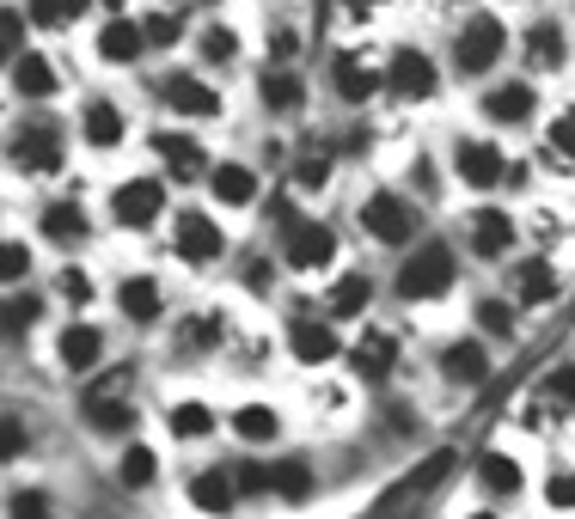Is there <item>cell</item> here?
<instances>
[{"instance_id":"4","label":"cell","mask_w":575,"mask_h":519,"mask_svg":"<svg viewBox=\"0 0 575 519\" xmlns=\"http://www.w3.org/2000/svg\"><path fill=\"white\" fill-rule=\"evenodd\" d=\"M453 74L466 80H490L508 61V19L490 13V7H478V13H466L459 25H453Z\"/></svg>"},{"instance_id":"27","label":"cell","mask_w":575,"mask_h":519,"mask_svg":"<svg viewBox=\"0 0 575 519\" xmlns=\"http://www.w3.org/2000/svg\"><path fill=\"white\" fill-rule=\"evenodd\" d=\"M307 74H300L295 61H269L264 74H257V105L269 110V117H300L307 110Z\"/></svg>"},{"instance_id":"13","label":"cell","mask_w":575,"mask_h":519,"mask_svg":"<svg viewBox=\"0 0 575 519\" xmlns=\"http://www.w3.org/2000/svg\"><path fill=\"white\" fill-rule=\"evenodd\" d=\"M508 293L527 312H544V305L563 300V269L558 257H544V251H527V257H508Z\"/></svg>"},{"instance_id":"3","label":"cell","mask_w":575,"mask_h":519,"mask_svg":"<svg viewBox=\"0 0 575 519\" xmlns=\"http://www.w3.org/2000/svg\"><path fill=\"white\" fill-rule=\"evenodd\" d=\"M356 227L368 232L380 251H410V244L422 239V208H417V196L380 183V190H368V196L356 202Z\"/></svg>"},{"instance_id":"54","label":"cell","mask_w":575,"mask_h":519,"mask_svg":"<svg viewBox=\"0 0 575 519\" xmlns=\"http://www.w3.org/2000/svg\"><path fill=\"white\" fill-rule=\"evenodd\" d=\"M98 7H105V13H123V7H129V0H98Z\"/></svg>"},{"instance_id":"37","label":"cell","mask_w":575,"mask_h":519,"mask_svg":"<svg viewBox=\"0 0 575 519\" xmlns=\"http://www.w3.org/2000/svg\"><path fill=\"white\" fill-rule=\"evenodd\" d=\"M171 336H178V354H184V361H203V354L220 349V336H227V318H220V312H196V318H184Z\"/></svg>"},{"instance_id":"38","label":"cell","mask_w":575,"mask_h":519,"mask_svg":"<svg viewBox=\"0 0 575 519\" xmlns=\"http://www.w3.org/2000/svg\"><path fill=\"white\" fill-rule=\"evenodd\" d=\"M539 159H544V166H551V171H575V105H563L558 117L544 122Z\"/></svg>"},{"instance_id":"24","label":"cell","mask_w":575,"mask_h":519,"mask_svg":"<svg viewBox=\"0 0 575 519\" xmlns=\"http://www.w3.org/2000/svg\"><path fill=\"white\" fill-rule=\"evenodd\" d=\"M147 25L141 19H129V13H110L105 25H98V37H93V56L105 61V68H141L147 61Z\"/></svg>"},{"instance_id":"35","label":"cell","mask_w":575,"mask_h":519,"mask_svg":"<svg viewBox=\"0 0 575 519\" xmlns=\"http://www.w3.org/2000/svg\"><path fill=\"white\" fill-rule=\"evenodd\" d=\"M269 476H276V502L281 507H312V495H319V471H312V458H276Z\"/></svg>"},{"instance_id":"14","label":"cell","mask_w":575,"mask_h":519,"mask_svg":"<svg viewBox=\"0 0 575 519\" xmlns=\"http://www.w3.org/2000/svg\"><path fill=\"white\" fill-rule=\"evenodd\" d=\"M478 117L490 122V129H527V122L539 117V86H532V80H490V86L478 92Z\"/></svg>"},{"instance_id":"29","label":"cell","mask_w":575,"mask_h":519,"mask_svg":"<svg viewBox=\"0 0 575 519\" xmlns=\"http://www.w3.org/2000/svg\"><path fill=\"white\" fill-rule=\"evenodd\" d=\"M520 56H527L532 74H563L570 68V31H563V19H532L520 31Z\"/></svg>"},{"instance_id":"1","label":"cell","mask_w":575,"mask_h":519,"mask_svg":"<svg viewBox=\"0 0 575 519\" xmlns=\"http://www.w3.org/2000/svg\"><path fill=\"white\" fill-rule=\"evenodd\" d=\"M7 166L19 178H62L68 171V129L44 105H25V117H13V129H7Z\"/></svg>"},{"instance_id":"8","label":"cell","mask_w":575,"mask_h":519,"mask_svg":"<svg viewBox=\"0 0 575 519\" xmlns=\"http://www.w3.org/2000/svg\"><path fill=\"white\" fill-rule=\"evenodd\" d=\"M435 92H441V61L422 44H392L386 98H398V105H435Z\"/></svg>"},{"instance_id":"2","label":"cell","mask_w":575,"mask_h":519,"mask_svg":"<svg viewBox=\"0 0 575 519\" xmlns=\"http://www.w3.org/2000/svg\"><path fill=\"white\" fill-rule=\"evenodd\" d=\"M459 288V251L447 239H417L398 257V275H392V293L405 305H435Z\"/></svg>"},{"instance_id":"17","label":"cell","mask_w":575,"mask_h":519,"mask_svg":"<svg viewBox=\"0 0 575 519\" xmlns=\"http://www.w3.org/2000/svg\"><path fill=\"white\" fill-rule=\"evenodd\" d=\"M331 92H337L349 110H368L373 98H386V68H373L361 49H337V56H331Z\"/></svg>"},{"instance_id":"40","label":"cell","mask_w":575,"mask_h":519,"mask_svg":"<svg viewBox=\"0 0 575 519\" xmlns=\"http://www.w3.org/2000/svg\"><path fill=\"white\" fill-rule=\"evenodd\" d=\"M331 171H337L331 147H300L295 159H288V183H295L300 196H319V190L331 183Z\"/></svg>"},{"instance_id":"32","label":"cell","mask_w":575,"mask_h":519,"mask_svg":"<svg viewBox=\"0 0 575 519\" xmlns=\"http://www.w3.org/2000/svg\"><path fill=\"white\" fill-rule=\"evenodd\" d=\"M227 427H233L239 446H269V440H281V410L264 403V397H245V403L227 415Z\"/></svg>"},{"instance_id":"20","label":"cell","mask_w":575,"mask_h":519,"mask_svg":"<svg viewBox=\"0 0 575 519\" xmlns=\"http://www.w3.org/2000/svg\"><path fill=\"white\" fill-rule=\"evenodd\" d=\"M147 147H154V159L166 166L171 183H203L208 166H215V159H208V147L190 135V129H154V141H147Z\"/></svg>"},{"instance_id":"23","label":"cell","mask_w":575,"mask_h":519,"mask_svg":"<svg viewBox=\"0 0 575 519\" xmlns=\"http://www.w3.org/2000/svg\"><path fill=\"white\" fill-rule=\"evenodd\" d=\"M37 232H44V244L80 251V244H93V208L80 196H49L44 208H37Z\"/></svg>"},{"instance_id":"5","label":"cell","mask_w":575,"mask_h":519,"mask_svg":"<svg viewBox=\"0 0 575 519\" xmlns=\"http://www.w3.org/2000/svg\"><path fill=\"white\" fill-rule=\"evenodd\" d=\"M508 147L502 141H490V135H453V147H447V171L459 183H466L471 196H496V190H508Z\"/></svg>"},{"instance_id":"19","label":"cell","mask_w":575,"mask_h":519,"mask_svg":"<svg viewBox=\"0 0 575 519\" xmlns=\"http://www.w3.org/2000/svg\"><path fill=\"white\" fill-rule=\"evenodd\" d=\"M7 92L19 105H49V98H62V68L44 49H19V56H7Z\"/></svg>"},{"instance_id":"11","label":"cell","mask_w":575,"mask_h":519,"mask_svg":"<svg viewBox=\"0 0 575 519\" xmlns=\"http://www.w3.org/2000/svg\"><path fill=\"white\" fill-rule=\"evenodd\" d=\"M514 244H520V220H514L502 202H478L466 214V251L478 263H508Z\"/></svg>"},{"instance_id":"25","label":"cell","mask_w":575,"mask_h":519,"mask_svg":"<svg viewBox=\"0 0 575 519\" xmlns=\"http://www.w3.org/2000/svg\"><path fill=\"white\" fill-rule=\"evenodd\" d=\"M471 483H478V495L483 502H514L520 488H527V464L508 452V446H483L478 452V464H471Z\"/></svg>"},{"instance_id":"36","label":"cell","mask_w":575,"mask_h":519,"mask_svg":"<svg viewBox=\"0 0 575 519\" xmlns=\"http://www.w3.org/2000/svg\"><path fill=\"white\" fill-rule=\"evenodd\" d=\"M373 275H361V269H349V275H337V281H331V293H325V312L331 318H361V312H368L373 305Z\"/></svg>"},{"instance_id":"34","label":"cell","mask_w":575,"mask_h":519,"mask_svg":"<svg viewBox=\"0 0 575 519\" xmlns=\"http://www.w3.org/2000/svg\"><path fill=\"white\" fill-rule=\"evenodd\" d=\"M154 483H159V452L147 440H123V452H117V488L123 495H147Z\"/></svg>"},{"instance_id":"21","label":"cell","mask_w":575,"mask_h":519,"mask_svg":"<svg viewBox=\"0 0 575 519\" xmlns=\"http://www.w3.org/2000/svg\"><path fill=\"white\" fill-rule=\"evenodd\" d=\"M105 354H110V342H105V330H98L93 318H74V324H62V330H56V366H62L68 379L98 373V366H105Z\"/></svg>"},{"instance_id":"10","label":"cell","mask_w":575,"mask_h":519,"mask_svg":"<svg viewBox=\"0 0 575 519\" xmlns=\"http://www.w3.org/2000/svg\"><path fill=\"white\" fill-rule=\"evenodd\" d=\"M276 251H281V269L325 275L331 263H337V227H331V220H312V214H300L295 227L276 239Z\"/></svg>"},{"instance_id":"9","label":"cell","mask_w":575,"mask_h":519,"mask_svg":"<svg viewBox=\"0 0 575 519\" xmlns=\"http://www.w3.org/2000/svg\"><path fill=\"white\" fill-rule=\"evenodd\" d=\"M154 98L171 110V117H184V122H215L220 110H227L220 86L208 74H196V68H166L159 86H154Z\"/></svg>"},{"instance_id":"30","label":"cell","mask_w":575,"mask_h":519,"mask_svg":"<svg viewBox=\"0 0 575 519\" xmlns=\"http://www.w3.org/2000/svg\"><path fill=\"white\" fill-rule=\"evenodd\" d=\"M80 422L93 427L98 440H117V434L129 440L135 434V403H129V391H98L93 385V391L80 397Z\"/></svg>"},{"instance_id":"47","label":"cell","mask_w":575,"mask_h":519,"mask_svg":"<svg viewBox=\"0 0 575 519\" xmlns=\"http://www.w3.org/2000/svg\"><path fill=\"white\" fill-rule=\"evenodd\" d=\"M233 483L245 502H269L276 495V476H269V464H233Z\"/></svg>"},{"instance_id":"18","label":"cell","mask_w":575,"mask_h":519,"mask_svg":"<svg viewBox=\"0 0 575 519\" xmlns=\"http://www.w3.org/2000/svg\"><path fill=\"white\" fill-rule=\"evenodd\" d=\"M343 361L356 366L361 385H386L398 366H405V342H398V330H386V324H373V330H361L356 342H349V354Z\"/></svg>"},{"instance_id":"49","label":"cell","mask_w":575,"mask_h":519,"mask_svg":"<svg viewBox=\"0 0 575 519\" xmlns=\"http://www.w3.org/2000/svg\"><path fill=\"white\" fill-rule=\"evenodd\" d=\"M264 44H269V61H300V31L288 25V19H276V25L264 31Z\"/></svg>"},{"instance_id":"6","label":"cell","mask_w":575,"mask_h":519,"mask_svg":"<svg viewBox=\"0 0 575 519\" xmlns=\"http://www.w3.org/2000/svg\"><path fill=\"white\" fill-rule=\"evenodd\" d=\"M166 244L184 269H215V263L227 257V227L215 220V208H178Z\"/></svg>"},{"instance_id":"44","label":"cell","mask_w":575,"mask_h":519,"mask_svg":"<svg viewBox=\"0 0 575 519\" xmlns=\"http://www.w3.org/2000/svg\"><path fill=\"white\" fill-rule=\"evenodd\" d=\"M141 25H147V44H154V49L184 44V13H178V0H159L154 13L141 19Z\"/></svg>"},{"instance_id":"46","label":"cell","mask_w":575,"mask_h":519,"mask_svg":"<svg viewBox=\"0 0 575 519\" xmlns=\"http://www.w3.org/2000/svg\"><path fill=\"white\" fill-rule=\"evenodd\" d=\"M56 293H62L68 305H93L98 300V281L80 263H62V275H56Z\"/></svg>"},{"instance_id":"15","label":"cell","mask_w":575,"mask_h":519,"mask_svg":"<svg viewBox=\"0 0 575 519\" xmlns=\"http://www.w3.org/2000/svg\"><path fill=\"white\" fill-rule=\"evenodd\" d=\"M281 342H288V354H295L300 366H331V361H343V354H349V342L337 336L331 312H325V318L295 312V318H288V330H281Z\"/></svg>"},{"instance_id":"39","label":"cell","mask_w":575,"mask_h":519,"mask_svg":"<svg viewBox=\"0 0 575 519\" xmlns=\"http://www.w3.org/2000/svg\"><path fill=\"white\" fill-rule=\"evenodd\" d=\"M239 49H245V44H239V31L227 25V19H208V25L196 31V61H203V68H215V74H220V68H233Z\"/></svg>"},{"instance_id":"33","label":"cell","mask_w":575,"mask_h":519,"mask_svg":"<svg viewBox=\"0 0 575 519\" xmlns=\"http://www.w3.org/2000/svg\"><path fill=\"white\" fill-rule=\"evenodd\" d=\"M239 502H245V495H239L233 471L208 464V471H196V476H190V507H196V514H233Z\"/></svg>"},{"instance_id":"53","label":"cell","mask_w":575,"mask_h":519,"mask_svg":"<svg viewBox=\"0 0 575 519\" xmlns=\"http://www.w3.org/2000/svg\"><path fill=\"white\" fill-rule=\"evenodd\" d=\"M0 452H7V458H19V452H32V427L19 422V415H13V410H7V446H0Z\"/></svg>"},{"instance_id":"31","label":"cell","mask_w":575,"mask_h":519,"mask_svg":"<svg viewBox=\"0 0 575 519\" xmlns=\"http://www.w3.org/2000/svg\"><path fill=\"white\" fill-rule=\"evenodd\" d=\"M520 312H527V305L514 300L508 288H502V293H478V305H471V324H478L490 342H514V336H520Z\"/></svg>"},{"instance_id":"50","label":"cell","mask_w":575,"mask_h":519,"mask_svg":"<svg viewBox=\"0 0 575 519\" xmlns=\"http://www.w3.org/2000/svg\"><path fill=\"white\" fill-rule=\"evenodd\" d=\"M25 31H32V13H19V7H7V13H0V44H7V56L32 49V44H25Z\"/></svg>"},{"instance_id":"12","label":"cell","mask_w":575,"mask_h":519,"mask_svg":"<svg viewBox=\"0 0 575 519\" xmlns=\"http://www.w3.org/2000/svg\"><path fill=\"white\" fill-rule=\"evenodd\" d=\"M435 373L453 385V391H478V385H490V373H496V361H490V336H447L435 354Z\"/></svg>"},{"instance_id":"26","label":"cell","mask_w":575,"mask_h":519,"mask_svg":"<svg viewBox=\"0 0 575 519\" xmlns=\"http://www.w3.org/2000/svg\"><path fill=\"white\" fill-rule=\"evenodd\" d=\"M220 427H227V415H220L208 397H171L166 403V434L178 446H208Z\"/></svg>"},{"instance_id":"55","label":"cell","mask_w":575,"mask_h":519,"mask_svg":"<svg viewBox=\"0 0 575 519\" xmlns=\"http://www.w3.org/2000/svg\"><path fill=\"white\" fill-rule=\"evenodd\" d=\"M196 7H220V0H196Z\"/></svg>"},{"instance_id":"51","label":"cell","mask_w":575,"mask_h":519,"mask_svg":"<svg viewBox=\"0 0 575 519\" xmlns=\"http://www.w3.org/2000/svg\"><path fill=\"white\" fill-rule=\"evenodd\" d=\"M544 507H563V514H570L575 507V471H551L544 476Z\"/></svg>"},{"instance_id":"41","label":"cell","mask_w":575,"mask_h":519,"mask_svg":"<svg viewBox=\"0 0 575 519\" xmlns=\"http://www.w3.org/2000/svg\"><path fill=\"white\" fill-rule=\"evenodd\" d=\"M532 397H539L544 410H551V415H558V422H563V415L575 410V361L544 366V373H539V385H532Z\"/></svg>"},{"instance_id":"45","label":"cell","mask_w":575,"mask_h":519,"mask_svg":"<svg viewBox=\"0 0 575 519\" xmlns=\"http://www.w3.org/2000/svg\"><path fill=\"white\" fill-rule=\"evenodd\" d=\"M0 281H7V288H25V281H32V244L25 239L0 244Z\"/></svg>"},{"instance_id":"16","label":"cell","mask_w":575,"mask_h":519,"mask_svg":"<svg viewBox=\"0 0 575 519\" xmlns=\"http://www.w3.org/2000/svg\"><path fill=\"white\" fill-rule=\"evenodd\" d=\"M80 147L86 153H123L129 141V110L110 98V92H86V105H80Z\"/></svg>"},{"instance_id":"28","label":"cell","mask_w":575,"mask_h":519,"mask_svg":"<svg viewBox=\"0 0 575 519\" xmlns=\"http://www.w3.org/2000/svg\"><path fill=\"white\" fill-rule=\"evenodd\" d=\"M203 190L215 196V208H251V202L264 196V178H257V166H245V159H215Z\"/></svg>"},{"instance_id":"43","label":"cell","mask_w":575,"mask_h":519,"mask_svg":"<svg viewBox=\"0 0 575 519\" xmlns=\"http://www.w3.org/2000/svg\"><path fill=\"white\" fill-rule=\"evenodd\" d=\"M37 318H44V300L37 293H25V288L7 293V342H25L37 330Z\"/></svg>"},{"instance_id":"7","label":"cell","mask_w":575,"mask_h":519,"mask_svg":"<svg viewBox=\"0 0 575 519\" xmlns=\"http://www.w3.org/2000/svg\"><path fill=\"white\" fill-rule=\"evenodd\" d=\"M105 214L117 232H154L166 220V183L159 178H123L105 190Z\"/></svg>"},{"instance_id":"52","label":"cell","mask_w":575,"mask_h":519,"mask_svg":"<svg viewBox=\"0 0 575 519\" xmlns=\"http://www.w3.org/2000/svg\"><path fill=\"white\" fill-rule=\"evenodd\" d=\"M7 514H56V502H49L44 488H13V495H7Z\"/></svg>"},{"instance_id":"48","label":"cell","mask_w":575,"mask_h":519,"mask_svg":"<svg viewBox=\"0 0 575 519\" xmlns=\"http://www.w3.org/2000/svg\"><path fill=\"white\" fill-rule=\"evenodd\" d=\"M239 281H245V293H257V300H264V293L276 288V263H269L264 251H251V257L239 263Z\"/></svg>"},{"instance_id":"22","label":"cell","mask_w":575,"mask_h":519,"mask_svg":"<svg viewBox=\"0 0 575 519\" xmlns=\"http://www.w3.org/2000/svg\"><path fill=\"white\" fill-rule=\"evenodd\" d=\"M110 300H117V318H123L129 330L166 324V288H159V275H123V281L110 288Z\"/></svg>"},{"instance_id":"42","label":"cell","mask_w":575,"mask_h":519,"mask_svg":"<svg viewBox=\"0 0 575 519\" xmlns=\"http://www.w3.org/2000/svg\"><path fill=\"white\" fill-rule=\"evenodd\" d=\"M86 7H98V0H25L37 31H74L86 19Z\"/></svg>"}]
</instances>
